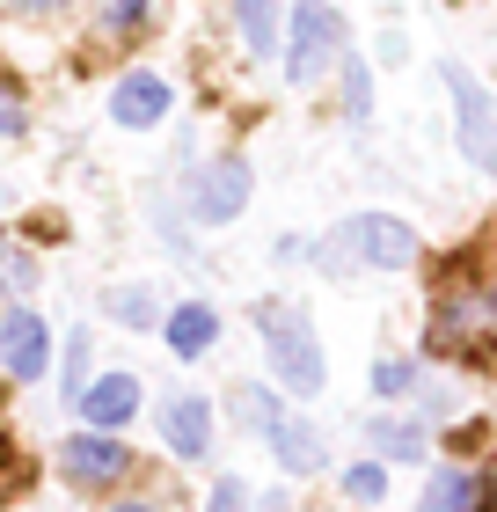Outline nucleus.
I'll return each instance as SVG.
<instances>
[{
	"instance_id": "obj_1",
	"label": "nucleus",
	"mask_w": 497,
	"mask_h": 512,
	"mask_svg": "<svg viewBox=\"0 0 497 512\" xmlns=\"http://www.w3.org/2000/svg\"><path fill=\"white\" fill-rule=\"evenodd\" d=\"M410 256H417V235L395 213H351L337 235L315 242V264L322 271H402Z\"/></svg>"
},
{
	"instance_id": "obj_2",
	"label": "nucleus",
	"mask_w": 497,
	"mask_h": 512,
	"mask_svg": "<svg viewBox=\"0 0 497 512\" xmlns=\"http://www.w3.org/2000/svg\"><path fill=\"white\" fill-rule=\"evenodd\" d=\"M256 330H264V352H271V366H278V388H293V395H315L322 388V344H315V330H307V315L293 308V300H264L256 308Z\"/></svg>"
},
{
	"instance_id": "obj_3",
	"label": "nucleus",
	"mask_w": 497,
	"mask_h": 512,
	"mask_svg": "<svg viewBox=\"0 0 497 512\" xmlns=\"http://www.w3.org/2000/svg\"><path fill=\"white\" fill-rule=\"evenodd\" d=\"M234 417L264 432V447L278 454V469H293V476H315L322 469V432L300 425L293 410H278L271 388H234Z\"/></svg>"
},
{
	"instance_id": "obj_4",
	"label": "nucleus",
	"mask_w": 497,
	"mask_h": 512,
	"mask_svg": "<svg viewBox=\"0 0 497 512\" xmlns=\"http://www.w3.org/2000/svg\"><path fill=\"white\" fill-rule=\"evenodd\" d=\"M337 52H344L337 8H329V0H300V8H293V37H286V81L293 88H315Z\"/></svg>"
},
{
	"instance_id": "obj_5",
	"label": "nucleus",
	"mask_w": 497,
	"mask_h": 512,
	"mask_svg": "<svg viewBox=\"0 0 497 512\" xmlns=\"http://www.w3.org/2000/svg\"><path fill=\"white\" fill-rule=\"evenodd\" d=\"M446 88H454V125H461V154L476 169H497V103L483 96V81L468 66H446Z\"/></svg>"
},
{
	"instance_id": "obj_6",
	"label": "nucleus",
	"mask_w": 497,
	"mask_h": 512,
	"mask_svg": "<svg viewBox=\"0 0 497 512\" xmlns=\"http://www.w3.org/2000/svg\"><path fill=\"white\" fill-rule=\"evenodd\" d=\"M242 205H249V161L220 154V161H205V169L191 176V220L227 227L234 213H242Z\"/></svg>"
},
{
	"instance_id": "obj_7",
	"label": "nucleus",
	"mask_w": 497,
	"mask_h": 512,
	"mask_svg": "<svg viewBox=\"0 0 497 512\" xmlns=\"http://www.w3.org/2000/svg\"><path fill=\"white\" fill-rule=\"evenodd\" d=\"M59 469L74 476L81 491H103V483H117V476L132 469V454H125V439H117V432H96V425H88V432H74V439L59 447Z\"/></svg>"
},
{
	"instance_id": "obj_8",
	"label": "nucleus",
	"mask_w": 497,
	"mask_h": 512,
	"mask_svg": "<svg viewBox=\"0 0 497 512\" xmlns=\"http://www.w3.org/2000/svg\"><path fill=\"white\" fill-rule=\"evenodd\" d=\"M0 366H8L15 381H44V366H52V330H44V315L15 308L0 322Z\"/></svg>"
},
{
	"instance_id": "obj_9",
	"label": "nucleus",
	"mask_w": 497,
	"mask_h": 512,
	"mask_svg": "<svg viewBox=\"0 0 497 512\" xmlns=\"http://www.w3.org/2000/svg\"><path fill=\"white\" fill-rule=\"evenodd\" d=\"M161 447L176 461H198L212 447V403L205 395H169V403H161Z\"/></svg>"
},
{
	"instance_id": "obj_10",
	"label": "nucleus",
	"mask_w": 497,
	"mask_h": 512,
	"mask_svg": "<svg viewBox=\"0 0 497 512\" xmlns=\"http://www.w3.org/2000/svg\"><path fill=\"white\" fill-rule=\"evenodd\" d=\"M169 103L176 96H169V81H161V74H125V81L110 88V118L132 125V132L139 125H161V118H169Z\"/></svg>"
},
{
	"instance_id": "obj_11",
	"label": "nucleus",
	"mask_w": 497,
	"mask_h": 512,
	"mask_svg": "<svg viewBox=\"0 0 497 512\" xmlns=\"http://www.w3.org/2000/svg\"><path fill=\"white\" fill-rule=\"evenodd\" d=\"M476 330H497V322H490V308H468V300H446V308H439V322H432V352H454V359H483V344H490V337H476Z\"/></svg>"
},
{
	"instance_id": "obj_12",
	"label": "nucleus",
	"mask_w": 497,
	"mask_h": 512,
	"mask_svg": "<svg viewBox=\"0 0 497 512\" xmlns=\"http://www.w3.org/2000/svg\"><path fill=\"white\" fill-rule=\"evenodd\" d=\"M132 410H139V381H132V374H103V381L81 388V417H88L96 432H117Z\"/></svg>"
},
{
	"instance_id": "obj_13",
	"label": "nucleus",
	"mask_w": 497,
	"mask_h": 512,
	"mask_svg": "<svg viewBox=\"0 0 497 512\" xmlns=\"http://www.w3.org/2000/svg\"><path fill=\"white\" fill-rule=\"evenodd\" d=\"M212 337H220V315H212V308H198V300H183V308L169 315V352L198 359V352H205Z\"/></svg>"
},
{
	"instance_id": "obj_14",
	"label": "nucleus",
	"mask_w": 497,
	"mask_h": 512,
	"mask_svg": "<svg viewBox=\"0 0 497 512\" xmlns=\"http://www.w3.org/2000/svg\"><path fill=\"white\" fill-rule=\"evenodd\" d=\"M424 512H476V476L468 469H439L424 483Z\"/></svg>"
},
{
	"instance_id": "obj_15",
	"label": "nucleus",
	"mask_w": 497,
	"mask_h": 512,
	"mask_svg": "<svg viewBox=\"0 0 497 512\" xmlns=\"http://www.w3.org/2000/svg\"><path fill=\"white\" fill-rule=\"evenodd\" d=\"M234 15H242L249 52H278V0H234Z\"/></svg>"
},
{
	"instance_id": "obj_16",
	"label": "nucleus",
	"mask_w": 497,
	"mask_h": 512,
	"mask_svg": "<svg viewBox=\"0 0 497 512\" xmlns=\"http://www.w3.org/2000/svg\"><path fill=\"white\" fill-rule=\"evenodd\" d=\"M366 439H373L388 461H417V454H424V432H417V425H395V417H373Z\"/></svg>"
},
{
	"instance_id": "obj_17",
	"label": "nucleus",
	"mask_w": 497,
	"mask_h": 512,
	"mask_svg": "<svg viewBox=\"0 0 497 512\" xmlns=\"http://www.w3.org/2000/svg\"><path fill=\"white\" fill-rule=\"evenodd\" d=\"M103 315L132 322V330H154V300L139 293V286H117V293H103Z\"/></svg>"
},
{
	"instance_id": "obj_18",
	"label": "nucleus",
	"mask_w": 497,
	"mask_h": 512,
	"mask_svg": "<svg viewBox=\"0 0 497 512\" xmlns=\"http://www.w3.org/2000/svg\"><path fill=\"white\" fill-rule=\"evenodd\" d=\"M381 491H388L381 461H351V469H344V498H351V505H373Z\"/></svg>"
},
{
	"instance_id": "obj_19",
	"label": "nucleus",
	"mask_w": 497,
	"mask_h": 512,
	"mask_svg": "<svg viewBox=\"0 0 497 512\" xmlns=\"http://www.w3.org/2000/svg\"><path fill=\"white\" fill-rule=\"evenodd\" d=\"M37 286V256L30 249H0V293H30Z\"/></svg>"
},
{
	"instance_id": "obj_20",
	"label": "nucleus",
	"mask_w": 497,
	"mask_h": 512,
	"mask_svg": "<svg viewBox=\"0 0 497 512\" xmlns=\"http://www.w3.org/2000/svg\"><path fill=\"white\" fill-rule=\"evenodd\" d=\"M417 388V366L410 359H381V366H373V395H388V403H395V395H410Z\"/></svg>"
},
{
	"instance_id": "obj_21",
	"label": "nucleus",
	"mask_w": 497,
	"mask_h": 512,
	"mask_svg": "<svg viewBox=\"0 0 497 512\" xmlns=\"http://www.w3.org/2000/svg\"><path fill=\"white\" fill-rule=\"evenodd\" d=\"M139 22H147V0H103V30L110 37H132Z\"/></svg>"
},
{
	"instance_id": "obj_22",
	"label": "nucleus",
	"mask_w": 497,
	"mask_h": 512,
	"mask_svg": "<svg viewBox=\"0 0 497 512\" xmlns=\"http://www.w3.org/2000/svg\"><path fill=\"white\" fill-rule=\"evenodd\" d=\"M373 110V88H366V66L344 59V118H366Z\"/></svg>"
},
{
	"instance_id": "obj_23",
	"label": "nucleus",
	"mask_w": 497,
	"mask_h": 512,
	"mask_svg": "<svg viewBox=\"0 0 497 512\" xmlns=\"http://www.w3.org/2000/svg\"><path fill=\"white\" fill-rule=\"evenodd\" d=\"M22 125H30V110H22V88L0 74V139H15Z\"/></svg>"
},
{
	"instance_id": "obj_24",
	"label": "nucleus",
	"mask_w": 497,
	"mask_h": 512,
	"mask_svg": "<svg viewBox=\"0 0 497 512\" xmlns=\"http://www.w3.org/2000/svg\"><path fill=\"white\" fill-rule=\"evenodd\" d=\"M205 512H249V491H242V476H220V483H212Z\"/></svg>"
},
{
	"instance_id": "obj_25",
	"label": "nucleus",
	"mask_w": 497,
	"mask_h": 512,
	"mask_svg": "<svg viewBox=\"0 0 497 512\" xmlns=\"http://www.w3.org/2000/svg\"><path fill=\"white\" fill-rule=\"evenodd\" d=\"M66 374H74V395L88 388V337H74V352H66Z\"/></svg>"
},
{
	"instance_id": "obj_26",
	"label": "nucleus",
	"mask_w": 497,
	"mask_h": 512,
	"mask_svg": "<svg viewBox=\"0 0 497 512\" xmlns=\"http://www.w3.org/2000/svg\"><path fill=\"white\" fill-rule=\"evenodd\" d=\"M8 8H22V15H44V8H59V0H8Z\"/></svg>"
},
{
	"instance_id": "obj_27",
	"label": "nucleus",
	"mask_w": 497,
	"mask_h": 512,
	"mask_svg": "<svg viewBox=\"0 0 497 512\" xmlns=\"http://www.w3.org/2000/svg\"><path fill=\"white\" fill-rule=\"evenodd\" d=\"M483 308H490V322H497V286H490V300H483Z\"/></svg>"
},
{
	"instance_id": "obj_28",
	"label": "nucleus",
	"mask_w": 497,
	"mask_h": 512,
	"mask_svg": "<svg viewBox=\"0 0 497 512\" xmlns=\"http://www.w3.org/2000/svg\"><path fill=\"white\" fill-rule=\"evenodd\" d=\"M117 512H154V505H117Z\"/></svg>"
}]
</instances>
